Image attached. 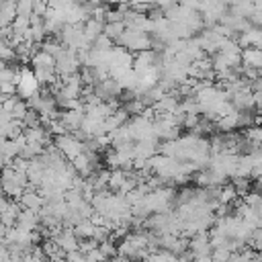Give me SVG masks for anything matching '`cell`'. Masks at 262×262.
Returning <instances> with one entry per match:
<instances>
[{
	"label": "cell",
	"instance_id": "cell-8",
	"mask_svg": "<svg viewBox=\"0 0 262 262\" xmlns=\"http://www.w3.org/2000/svg\"><path fill=\"white\" fill-rule=\"evenodd\" d=\"M158 8H162V10H168V8H172L174 4H178V0H151Z\"/></svg>",
	"mask_w": 262,
	"mask_h": 262
},
{
	"label": "cell",
	"instance_id": "cell-5",
	"mask_svg": "<svg viewBox=\"0 0 262 262\" xmlns=\"http://www.w3.org/2000/svg\"><path fill=\"white\" fill-rule=\"evenodd\" d=\"M246 145L252 147L262 145V125H252L246 129Z\"/></svg>",
	"mask_w": 262,
	"mask_h": 262
},
{
	"label": "cell",
	"instance_id": "cell-3",
	"mask_svg": "<svg viewBox=\"0 0 262 262\" xmlns=\"http://www.w3.org/2000/svg\"><path fill=\"white\" fill-rule=\"evenodd\" d=\"M59 149L66 154V156H70V158H78L80 154H82V145L76 141V139H72V137H59Z\"/></svg>",
	"mask_w": 262,
	"mask_h": 262
},
{
	"label": "cell",
	"instance_id": "cell-7",
	"mask_svg": "<svg viewBox=\"0 0 262 262\" xmlns=\"http://www.w3.org/2000/svg\"><path fill=\"white\" fill-rule=\"evenodd\" d=\"M250 244L256 248V250H262V227H258V229H254V233H252V239H250Z\"/></svg>",
	"mask_w": 262,
	"mask_h": 262
},
{
	"label": "cell",
	"instance_id": "cell-6",
	"mask_svg": "<svg viewBox=\"0 0 262 262\" xmlns=\"http://www.w3.org/2000/svg\"><path fill=\"white\" fill-rule=\"evenodd\" d=\"M229 262H256V256L252 252H237V254H231Z\"/></svg>",
	"mask_w": 262,
	"mask_h": 262
},
{
	"label": "cell",
	"instance_id": "cell-9",
	"mask_svg": "<svg viewBox=\"0 0 262 262\" xmlns=\"http://www.w3.org/2000/svg\"><path fill=\"white\" fill-rule=\"evenodd\" d=\"M256 111H258V121H262V100H258V104H256Z\"/></svg>",
	"mask_w": 262,
	"mask_h": 262
},
{
	"label": "cell",
	"instance_id": "cell-2",
	"mask_svg": "<svg viewBox=\"0 0 262 262\" xmlns=\"http://www.w3.org/2000/svg\"><path fill=\"white\" fill-rule=\"evenodd\" d=\"M119 41L131 51H145L147 45H149L147 31H141V29H135V27H125V31L119 37Z\"/></svg>",
	"mask_w": 262,
	"mask_h": 262
},
{
	"label": "cell",
	"instance_id": "cell-4",
	"mask_svg": "<svg viewBox=\"0 0 262 262\" xmlns=\"http://www.w3.org/2000/svg\"><path fill=\"white\" fill-rule=\"evenodd\" d=\"M18 88H20V92H23L25 96H31V94L37 90V78H35L31 72H25V74L20 76Z\"/></svg>",
	"mask_w": 262,
	"mask_h": 262
},
{
	"label": "cell",
	"instance_id": "cell-1",
	"mask_svg": "<svg viewBox=\"0 0 262 262\" xmlns=\"http://www.w3.org/2000/svg\"><path fill=\"white\" fill-rule=\"evenodd\" d=\"M199 98V108L203 113H207L209 117H221L225 115L227 111H231V102H229V96L223 88H215V86H205L199 90L196 94Z\"/></svg>",
	"mask_w": 262,
	"mask_h": 262
}]
</instances>
